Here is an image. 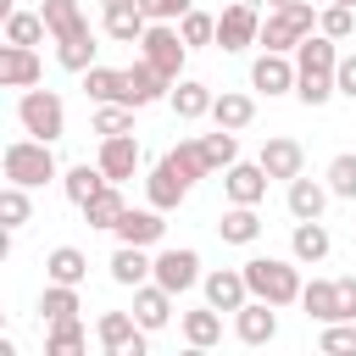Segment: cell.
<instances>
[{"label":"cell","mask_w":356,"mask_h":356,"mask_svg":"<svg viewBox=\"0 0 356 356\" xmlns=\"http://www.w3.org/2000/svg\"><path fill=\"white\" fill-rule=\"evenodd\" d=\"M200 289H206V306H217V312H239V306L250 300L245 267H211V273L200 278Z\"/></svg>","instance_id":"5bb4252c"},{"label":"cell","mask_w":356,"mask_h":356,"mask_svg":"<svg viewBox=\"0 0 356 356\" xmlns=\"http://www.w3.org/2000/svg\"><path fill=\"white\" fill-rule=\"evenodd\" d=\"M245 284H250V295H261V300H273V306H295L300 300V267L295 261H284V256H250L245 261Z\"/></svg>","instance_id":"3957f363"},{"label":"cell","mask_w":356,"mask_h":356,"mask_svg":"<svg viewBox=\"0 0 356 356\" xmlns=\"http://www.w3.org/2000/svg\"><path fill=\"white\" fill-rule=\"evenodd\" d=\"M83 306H78V284H44V295H39V317L44 323H61V317H78Z\"/></svg>","instance_id":"e575fe53"},{"label":"cell","mask_w":356,"mask_h":356,"mask_svg":"<svg viewBox=\"0 0 356 356\" xmlns=\"http://www.w3.org/2000/svg\"><path fill=\"white\" fill-rule=\"evenodd\" d=\"M234 334H239V345H273L278 339V306L261 300V295H250L234 312Z\"/></svg>","instance_id":"8fae6325"},{"label":"cell","mask_w":356,"mask_h":356,"mask_svg":"<svg viewBox=\"0 0 356 356\" xmlns=\"http://www.w3.org/2000/svg\"><path fill=\"white\" fill-rule=\"evenodd\" d=\"M139 139L134 134H111V139H100V150H95V161H100V172L111 178V184H122V178H134L139 172Z\"/></svg>","instance_id":"9a60e30c"},{"label":"cell","mask_w":356,"mask_h":356,"mask_svg":"<svg viewBox=\"0 0 356 356\" xmlns=\"http://www.w3.org/2000/svg\"><path fill=\"white\" fill-rule=\"evenodd\" d=\"M167 95H172V78H161L145 56H139L134 67H122V106L145 111V106H156V100H167Z\"/></svg>","instance_id":"30bf717a"},{"label":"cell","mask_w":356,"mask_h":356,"mask_svg":"<svg viewBox=\"0 0 356 356\" xmlns=\"http://www.w3.org/2000/svg\"><path fill=\"white\" fill-rule=\"evenodd\" d=\"M17 122H22V134H33V139H61L67 134V106H61V95L56 89H22V100H17Z\"/></svg>","instance_id":"5b68a950"},{"label":"cell","mask_w":356,"mask_h":356,"mask_svg":"<svg viewBox=\"0 0 356 356\" xmlns=\"http://www.w3.org/2000/svg\"><path fill=\"white\" fill-rule=\"evenodd\" d=\"M39 50L33 44H0V83L6 89H33L39 83Z\"/></svg>","instance_id":"44dd1931"},{"label":"cell","mask_w":356,"mask_h":356,"mask_svg":"<svg viewBox=\"0 0 356 356\" xmlns=\"http://www.w3.org/2000/svg\"><path fill=\"white\" fill-rule=\"evenodd\" d=\"M328 195H334V189H328V178L317 184V178H306V172H300V178H289V189H284V206H289V217L300 222V217H323Z\"/></svg>","instance_id":"603a6c76"},{"label":"cell","mask_w":356,"mask_h":356,"mask_svg":"<svg viewBox=\"0 0 356 356\" xmlns=\"http://www.w3.org/2000/svg\"><path fill=\"white\" fill-rule=\"evenodd\" d=\"M328 189H334V200H356V150H339L334 161H328Z\"/></svg>","instance_id":"ee69618b"},{"label":"cell","mask_w":356,"mask_h":356,"mask_svg":"<svg viewBox=\"0 0 356 356\" xmlns=\"http://www.w3.org/2000/svg\"><path fill=\"white\" fill-rule=\"evenodd\" d=\"M39 11H44V28H50V39H56V44H61V39L89 33V17H83V6H78V0H44Z\"/></svg>","instance_id":"4316f807"},{"label":"cell","mask_w":356,"mask_h":356,"mask_svg":"<svg viewBox=\"0 0 356 356\" xmlns=\"http://www.w3.org/2000/svg\"><path fill=\"white\" fill-rule=\"evenodd\" d=\"M200 150H206V161H211V172H228V167L239 161V139H234V128H217V134H200Z\"/></svg>","instance_id":"ab89813d"},{"label":"cell","mask_w":356,"mask_h":356,"mask_svg":"<svg viewBox=\"0 0 356 356\" xmlns=\"http://www.w3.org/2000/svg\"><path fill=\"white\" fill-rule=\"evenodd\" d=\"M83 345H89V334H83V323H78V317L50 323V334H44V356H78Z\"/></svg>","instance_id":"d590c367"},{"label":"cell","mask_w":356,"mask_h":356,"mask_svg":"<svg viewBox=\"0 0 356 356\" xmlns=\"http://www.w3.org/2000/svg\"><path fill=\"white\" fill-rule=\"evenodd\" d=\"M172 300H178V295H172V289H161V284L150 278V284H139V289H134V317L156 334V328H167V323H172Z\"/></svg>","instance_id":"cb8c5ba5"},{"label":"cell","mask_w":356,"mask_h":356,"mask_svg":"<svg viewBox=\"0 0 356 356\" xmlns=\"http://www.w3.org/2000/svg\"><path fill=\"white\" fill-rule=\"evenodd\" d=\"M111 6H134V0H100V11H111Z\"/></svg>","instance_id":"f907efd6"},{"label":"cell","mask_w":356,"mask_h":356,"mask_svg":"<svg viewBox=\"0 0 356 356\" xmlns=\"http://www.w3.org/2000/svg\"><path fill=\"white\" fill-rule=\"evenodd\" d=\"M267 167L261 161H234L228 172H222V195H228V206H261L267 200Z\"/></svg>","instance_id":"7c38bea8"},{"label":"cell","mask_w":356,"mask_h":356,"mask_svg":"<svg viewBox=\"0 0 356 356\" xmlns=\"http://www.w3.org/2000/svg\"><path fill=\"white\" fill-rule=\"evenodd\" d=\"M261 167H267V178H300L306 172V150H300V139H289V134H273V139H261V156H256Z\"/></svg>","instance_id":"2e32d148"},{"label":"cell","mask_w":356,"mask_h":356,"mask_svg":"<svg viewBox=\"0 0 356 356\" xmlns=\"http://www.w3.org/2000/svg\"><path fill=\"white\" fill-rule=\"evenodd\" d=\"M300 312H306L312 323H339V284H334V278H312V284L300 289Z\"/></svg>","instance_id":"f546056e"},{"label":"cell","mask_w":356,"mask_h":356,"mask_svg":"<svg viewBox=\"0 0 356 356\" xmlns=\"http://www.w3.org/2000/svg\"><path fill=\"white\" fill-rule=\"evenodd\" d=\"M89 128H95L100 139H111V134H134V106H117V100H106V106H95Z\"/></svg>","instance_id":"7bdbcfd3"},{"label":"cell","mask_w":356,"mask_h":356,"mask_svg":"<svg viewBox=\"0 0 356 356\" xmlns=\"http://www.w3.org/2000/svg\"><path fill=\"white\" fill-rule=\"evenodd\" d=\"M150 328L134 317V312H100V323H95V339H100V350L106 356H145V339Z\"/></svg>","instance_id":"52a82bcc"},{"label":"cell","mask_w":356,"mask_h":356,"mask_svg":"<svg viewBox=\"0 0 356 356\" xmlns=\"http://www.w3.org/2000/svg\"><path fill=\"white\" fill-rule=\"evenodd\" d=\"M28 217H33L28 184H6V189H0V222H6V234H17V228H22Z\"/></svg>","instance_id":"60d3db41"},{"label":"cell","mask_w":356,"mask_h":356,"mask_svg":"<svg viewBox=\"0 0 356 356\" xmlns=\"http://www.w3.org/2000/svg\"><path fill=\"white\" fill-rule=\"evenodd\" d=\"M211 122L217 128H250L256 122V100L245 95V89H217V100H211Z\"/></svg>","instance_id":"484cf974"},{"label":"cell","mask_w":356,"mask_h":356,"mask_svg":"<svg viewBox=\"0 0 356 356\" xmlns=\"http://www.w3.org/2000/svg\"><path fill=\"white\" fill-rule=\"evenodd\" d=\"M161 217H167V211H156V206H128L111 234H117L122 245H145V250H150V245H161V234H167Z\"/></svg>","instance_id":"ac0fdd59"},{"label":"cell","mask_w":356,"mask_h":356,"mask_svg":"<svg viewBox=\"0 0 356 356\" xmlns=\"http://www.w3.org/2000/svg\"><path fill=\"white\" fill-rule=\"evenodd\" d=\"M178 33H184V44H189V50L217 44V17H211V11H200V6H189V11L178 17Z\"/></svg>","instance_id":"74e56055"},{"label":"cell","mask_w":356,"mask_h":356,"mask_svg":"<svg viewBox=\"0 0 356 356\" xmlns=\"http://www.w3.org/2000/svg\"><path fill=\"white\" fill-rule=\"evenodd\" d=\"M339 6H356V0H339Z\"/></svg>","instance_id":"f5cc1de1"},{"label":"cell","mask_w":356,"mask_h":356,"mask_svg":"<svg viewBox=\"0 0 356 356\" xmlns=\"http://www.w3.org/2000/svg\"><path fill=\"white\" fill-rule=\"evenodd\" d=\"M334 67H339V39H328L323 28L317 33H306L300 44H295V100L300 106H328L339 89H334Z\"/></svg>","instance_id":"6da1fadb"},{"label":"cell","mask_w":356,"mask_h":356,"mask_svg":"<svg viewBox=\"0 0 356 356\" xmlns=\"http://www.w3.org/2000/svg\"><path fill=\"white\" fill-rule=\"evenodd\" d=\"M161 289H172V295H184V289H195L206 273H200V256L189 250V245H167V250H156V273H150Z\"/></svg>","instance_id":"9c48e42d"},{"label":"cell","mask_w":356,"mask_h":356,"mask_svg":"<svg viewBox=\"0 0 356 356\" xmlns=\"http://www.w3.org/2000/svg\"><path fill=\"white\" fill-rule=\"evenodd\" d=\"M106 39H117V44H139L145 39V28H150V17H145V6L134 0V6H111L106 17Z\"/></svg>","instance_id":"83f0119b"},{"label":"cell","mask_w":356,"mask_h":356,"mask_svg":"<svg viewBox=\"0 0 356 356\" xmlns=\"http://www.w3.org/2000/svg\"><path fill=\"white\" fill-rule=\"evenodd\" d=\"M106 184H111V178L100 172V161H78V167H67V172H61V189H67V200H72V206L95 200Z\"/></svg>","instance_id":"4dcf8cb0"},{"label":"cell","mask_w":356,"mask_h":356,"mask_svg":"<svg viewBox=\"0 0 356 356\" xmlns=\"http://www.w3.org/2000/svg\"><path fill=\"white\" fill-rule=\"evenodd\" d=\"M95 50H100V44H95V28H89V33H78V39H61V44H56V61H61L67 72H89V67H95Z\"/></svg>","instance_id":"f35d334b"},{"label":"cell","mask_w":356,"mask_h":356,"mask_svg":"<svg viewBox=\"0 0 356 356\" xmlns=\"http://www.w3.org/2000/svg\"><path fill=\"white\" fill-rule=\"evenodd\" d=\"M167 161H172V167L184 172V184H189V189H195L200 178H211V161H206V150H200V139H178V145L167 150Z\"/></svg>","instance_id":"836d02e7"},{"label":"cell","mask_w":356,"mask_h":356,"mask_svg":"<svg viewBox=\"0 0 356 356\" xmlns=\"http://www.w3.org/2000/svg\"><path fill=\"white\" fill-rule=\"evenodd\" d=\"M323 350H334V356H345V350H356V323H323V339H317Z\"/></svg>","instance_id":"bcb514c9"},{"label":"cell","mask_w":356,"mask_h":356,"mask_svg":"<svg viewBox=\"0 0 356 356\" xmlns=\"http://www.w3.org/2000/svg\"><path fill=\"white\" fill-rule=\"evenodd\" d=\"M139 6H145V17H150V22H178L195 0H139Z\"/></svg>","instance_id":"7dc6e473"},{"label":"cell","mask_w":356,"mask_h":356,"mask_svg":"<svg viewBox=\"0 0 356 356\" xmlns=\"http://www.w3.org/2000/svg\"><path fill=\"white\" fill-rule=\"evenodd\" d=\"M184 195H189V184H184V172L161 156L156 167H150V178H145V200L156 206V211H178L184 206Z\"/></svg>","instance_id":"e0dca14e"},{"label":"cell","mask_w":356,"mask_h":356,"mask_svg":"<svg viewBox=\"0 0 356 356\" xmlns=\"http://www.w3.org/2000/svg\"><path fill=\"white\" fill-rule=\"evenodd\" d=\"M111 284H122V289H139V284H150V273H156V256L145 250V245H122L117 239V250H111Z\"/></svg>","instance_id":"ffe728a7"},{"label":"cell","mask_w":356,"mask_h":356,"mask_svg":"<svg viewBox=\"0 0 356 356\" xmlns=\"http://www.w3.org/2000/svg\"><path fill=\"white\" fill-rule=\"evenodd\" d=\"M334 89H339L345 100H356V50L339 56V67H334Z\"/></svg>","instance_id":"c3c4849f"},{"label":"cell","mask_w":356,"mask_h":356,"mask_svg":"<svg viewBox=\"0 0 356 356\" xmlns=\"http://www.w3.org/2000/svg\"><path fill=\"white\" fill-rule=\"evenodd\" d=\"M50 28H44V11H11L6 17V44H39Z\"/></svg>","instance_id":"b9f144b4"},{"label":"cell","mask_w":356,"mask_h":356,"mask_svg":"<svg viewBox=\"0 0 356 356\" xmlns=\"http://www.w3.org/2000/svg\"><path fill=\"white\" fill-rule=\"evenodd\" d=\"M317 28H323L328 39H350V33H356V6H339V0H328V11L317 17Z\"/></svg>","instance_id":"f6af8a7d"},{"label":"cell","mask_w":356,"mask_h":356,"mask_svg":"<svg viewBox=\"0 0 356 356\" xmlns=\"http://www.w3.org/2000/svg\"><path fill=\"white\" fill-rule=\"evenodd\" d=\"M317 17L323 11H312L306 0H295V6H267V17H261V50H284V56H295V44L306 39V33H317Z\"/></svg>","instance_id":"277c9868"},{"label":"cell","mask_w":356,"mask_h":356,"mask_svg":"<svg viewBox=\"0 0 356 356\" xmlns=\"http://www.w3.org/2000/svg\"><path fill=\"white\" fill-rule=\"evenodd\" d=\"M250 89H261L267 100H273V95H295V61H289L284 50H261V56L250 61Z\"/></svg>","instance_id":"4fadbf2b"},{"label":"cell","mask_w":356,"mask_h":356,"mask_svg":"<svg viewBox=\"0 0 356 356\" xmlns=\"http://www.w3.org/2000/svg\"><path fill=\"white\" fill-rule=\"evenodd\" d=\"M267 6H295V0H267Z\"/></svg>","instance_id":"816d5d0a"},{"label":"cell","mask_w":356,"mask_h":356,"mask_svg":"<svg viewBox=\"0 0 356 356\" xmlns=\"http://www.w3.org/2000/svg\"><path fill=\"white\" fill-rule=\"evenodd\" d=\"M339 284V323H356V278L345 273V278H334Z\"/></svg>","instance_id":"681fc988"},{"label":"cell","mask_w":356,"mask_h":356,"mask_svg":"<svg viewBox=\"0 0 356 356\" xmlns=\"http://www.w3.org/2000/svg\"><path fill=\"white\" fill-rule=\"evenodd\" d=\"M328 250H334V239H328L323 217H300V222L289 228V256H295L300 267H317V261H328Z\"/></svg>","instance_id":"d6986e66"},{"label":"cell","mask_w":356,"mask_h":356,"mask_svg":"<svg viewBox=\"0 0 356 356\" xmlns=\"http://www.w3.org/2000/svg\"><path fill=\"white\" fill-rule=\"evenodd\" d=\"M256 39H261V11H256V6L234 0V6H222V11H217V50L239 56V50H250Z\"/></svg>","instance_id":"ba28073f"},{"label":"cell","mask_w":356,"mask_h":356,"mask_svg":"<svg viewBox=\"0 0 356 356\" xmlns=\"http://www.w3.org/2000/svg\"><path fill=\"white\" fill-rule=\"evenodd\" d=\"M83 95H89L95 106H106V100H117V106H122V72H117V67H100V61H95V67L83 72Z\"/></svg>","instance_id":"8d00e7d4"},{"label":"cell","mask_w":356,"mask_h":356,"mask_svg":"<svg viewBox=\"0 0 356 356\" xmlns=\"http://www.w3.org/2000/svg\"><path fill=\"white\" fill-rule=\"evenodd\" d=\"M217 239H222V245H256V239H261V217H256V206H228L222 222H217Z\"/></svg>","instance_id":"1f68e13d"},{"label":"cell","mask_w":356,"mask_h":356,"mask_svg":"<svg viewBox=\"0 0 356 356\" xmlns=\"http://www.w3.org/2000/svg\"><path fill=\"white\" fill-rule=\"evenodd\" d=\"M44 278H56V284H83V278H89V256H83L78 245H56V250L44 256Z\"/></svg>","instance_id":"d6a6232c"},{"label":"cell","mask_w":356,"mask_h":356,"mask_svg":"<svg viewBox=\"0 0 356 356\" xmlns=\"http://www.w3.org/2000/svg\"><path fill=\"white\" fill-rule=\"evenodd\" d=\"M0 167H6V184H28V189H39V184L61 178L50 139H33V134H28V139H11V145H6V156H0Z\"/></svg>","instance_id":"7a4b0ae2"},{"label":"cell","mask_w":356,"mask_h":356,"mask_svg":"<svg viewBox=\"0 0 356 356\" xmlns=\"http://www.w3.org/2000/svg\"><path fill=\"white\" fill-rule=\"evenodd\" d=\"M139 56L161 72V78H184V56H189V44H184V33H178V22H150L145 28V39H139Z\"/></svg>","instance_id":"8992f818"},{"label":"cell","mask_w":356,"mask_h":356,"mask_svg":"<svg viewBox=\"0 0 356 356\" xmlns=\"http://www.w3.org/2000/svg\"><path fill=\"white\" fill-rule=\"evenodd\" d=\"M211 100H217V89L200 83V78H178L172 95H167V106H172L178 122H200V117H211Z\"/></svg>","instance_id":"7402d4cb"},{"label":"cell","mask_w":356,"mask_h":356,"mask_svg":"<svg viewBox=\"0 0 356 356\" xmlns=\"http://www.w3.org/2000/svg\"><path fill=\"white\" fill-rule=\"evenodd\" d=\"M178 334H184V345L211 350V345H222V312L217 306H195V312L178 317Z\"/></svg>","instance_id":"d4e9b609"},{"label":"cell","mask_w":356,"mask_h":356,"mask_svg":"<svg viewBox=\"0 0 356 356\" xmlns=\"http://www.w3.org/2000/svg\"><path fill=\"white\" fill-rule=\"evenodd\" d=\"M78 211H83V222H89V228H106V234H111V228L122 222V211H128V200H122V184H106V189H100L95 200H83Z\"/></svg>","instance_id":"f1b7e54d"}]
</instances>
